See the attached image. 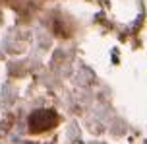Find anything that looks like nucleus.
<instances>
[{
  "instance_id": "obj_1",
  "label": "nucleus",
  "mask_w": 147,
  "mask_h": 144,
  "mask_svg": "<svg viewBox=\"0 0 147 144\" xmlns=\"http://www.w3.org/2000/svg\"><path fill=\"white\" fill-rule=\"evenodd\" d=\"M52 123H54V113H51V111H39V113H33V117H31V129L43 130V129H49Z\"/></svg>"
}]
</instances>
